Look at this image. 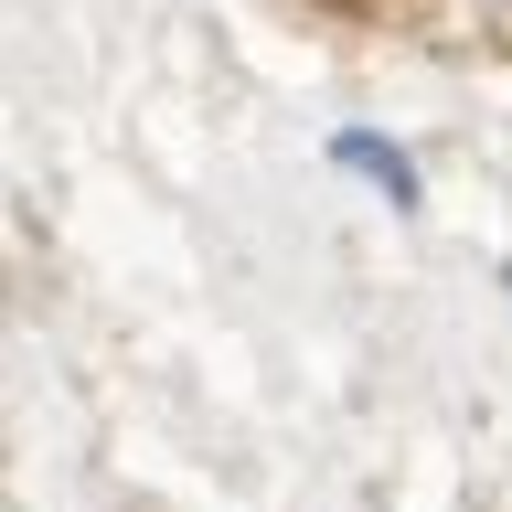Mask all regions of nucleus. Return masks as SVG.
Listing matches in <instances>:
<instances>
[{"label": "nucleus", "instance_id": "obj_1", "mask_svg": "<svg viewBox=\"0 0 512 512\" xmlns=\"http://www.w3.org/2000/svg\"><path fill=\"white\" fill-rule=\"evenodd\" d=\"M331 160H342V171H363V182H374L384 203H395V214H416V203H427V182H416V160L395 150L384 128H331Z\"/></svg>", "mask_w": 512, "mask_h": 512}, {"label": "nucleus", "instance_id": "obj_2", "mask_svg": "<svg viewBox=\"0 0 512 512\" xmlns=\"http://www.w3.org/2000/svg\"><path fill=\"white\" fill-rule=\"evenodd\" d=\"M502 288H512V267H502Z\"/></svg>", "mask_w": 512, "mask_h": 512}]
</instances>
